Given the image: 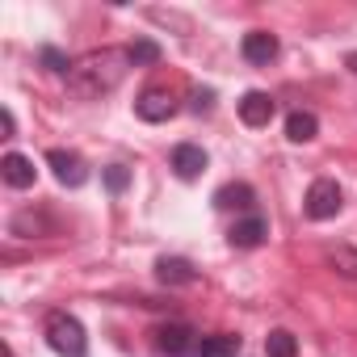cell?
<instances>
[{
	"label": "cell",
	"instance_id": "1",
	"mask_svg": "<svg viewBox=\"0 0 357 357\" xmlns=\"http://www.w3.org/2000/svg\"><path fill=\"white\" fill-rule=\"evenodd\" d=\"M126 72H130V51H122V47L93 51V55H84L80 63H72V72H68V93H76V97H84V101H101V97H109V93L126 80Z\"/></svg>",
	"mask_w": 357,
	"mask_h": 357
},
{
	"label": "cell",
	"instance_id": "2",
	"mask_svg": "<svg viewBox=\"0 0 357 357\" xmlns=\"http://www.w3.org/2000/svg\"><path fill=\"white\" fill-rule=\"evenodd\" d=\"M47 344H51L59 357H89L84 324H80L72 311H51V315H47Z\"/></svg>",
	"mask_w": 357,
	"mask_h": 357
},
{
	"label": "cell",
	"instance_id": "3",
	"mask_svg": "<svg viewBox=\"0 0 357 357\" xmlns=\"http://www.w3.org/2000/svg\"><path fill=\"white\" fill-rule=\"evenodd\" d=\"M202 340H206V336H198V332H194L190 324H181V319L155 328V344H160V353H168V357H202Z\"/></svg>",
	"mask_w": 357,
	"mask_h": 357
},
{
	"label": "cell",
	"instance_id": "4",
	"mask_svg": "<svg viewBox=\"0 0 357 357\" xmlns=\"http://www.w3.org/2000/svg\"><path fill=\"white\" fill-rule=\"evenodd\" d=\"M303 211H307V219H315V223L336 219V215H340V185L332 181V176L311 181V190H307V198H303Z\"/></svg>",
	"mask_w": 357,
	"mask_h": 357
},
{
	"label": "cell",
	"instance_id": "5",
	"mask_svg": "<svg viewBox=\"0 0 357 357\" xmlns=\"http://www.w3.org/2000/svg\"><path fill=\"white\" fill-rule=\"evenodd\" d=\"M47 164L55 168V181L68 185V190H80L89 181V164L76 155V151H63V147H51L47 151Z\"/></svg>",
	"mask_w": 357,
	"mask_h": 357
},
{
	"label": "cell",
	"instance_id": "6",
	"mask_svg": "<svg viewBox=\"0 0 357 357\" xmlns=\"http://www.w3.org/2000/svg\"><path fill=\"white\" fill-rule=\"evenodd\" d=\"M206 151L198 147V143H176L172 147V172L181 176V181H194V176H202L206 172Z\"/></svg>",
	"mask_w": 357,
	"mask_h": 357
},
{
	"label": "cell",
	"instance_id": "7",
	"mask_svg": "<svg viewBox=\"0 0 357 357\" xmlns=\"http://www.w3.org/2000/svg\"><path fill=\"white\" fill-rule=\"evenodd\" d=\"M0 176H5V185H9V190H30V185H34V176H38V168H34L30 155L9 151L5 160H0Z\"/></svg>",
	"mask_w": 357,
	"mask_h": 357
},
{
	"label": "cell",
	"instance_id": "8",
	"mask_svg": "<svg viewBox=\"0 0 357 357\" xmlns=\"http://www.w3.org/2000/svg\"><path fill=\"white\" fill-rule=\"evenodd\" d=\"M273 114H278V105H273V97H269V93L252 89V93H244V97H240V118H244V126H269V122H273Z\"/></svg>",
	"mask_w": 357,
	"mask_h": 357
},
{
	"label": "cell",
	"instance_id": "9",
	"mask_svg": "<svg viewBox=\"0 0 357 357\" xmlns=\"http://www.w3.org/2000/svg\"><path fill=\"white\" fill-rule=\"evenodd\" d=\"M135 114H139L143 122H168V118L176 114V101H172L164 89H147V93L135 101Z\"/></svg>",
	"mask_w": 357,
	"mask_h": 357
},
{
	"label": "cell",
	"instance_id": "10",
	"mask_svg": "<svg viewBox=\"0 0 357 357\" xmlns=\"http://www.w3.org/2000/svg\"><path fill=\"white\" fill-rule=\"evenodd\" d=\"M155 278L164 286H194L198 282V269L185 261V257H160L155 261Z\"/></svg>",
	"mask_w": 357,
	"mask_h": 357
},
{
	"label": "cell",
	"instance_id": "11",
	"mask_svg": "<svg viewBox=\"0 0 357 357\" xmlns=\"http://www.w3.org/2000/svg\"><path fill=\"white\" fill-rule=\"evenodd\" d=\"M265 236H269V223H265L261 215H244V219H236L231 231H227V240H231L236 248H257Z\"/></svg>",
	"mask_w": 357,
	"mask_h": 357
},
{
	"label": "cell",
	"instance_id": "12",
	"mask_svg": "<svg viewBox=\"0 0 357 357\" xmlns=\"http://www.w3.org/2000/svg\"><path fill=\"white\" fill-rule=\"evenodd\" d=\"M240 55H244L248 63H269V59H278V38H273L269 30H252V34H244Z\"/></svg>",
	"mask_w": 357,
	"mask_h": 357
},
{
	"label": "cell",
	"instance_id": "13",
	"mask_svg": "<svg viewBox=\"0 0 357 357\" xmlns=\"http://www.w3.org/2000/svg\"><path fill=\"white\" fill-rule=\"evenodd\" d=\"M252 202H257V190L244 185V181H231V185H223L215 194V206L219 211H252Z\"/></svg>",
	"mask_w": 357,
	"mask_h": 357
},
{
	"label": "cell",
	"instance_id": "14",
	"mask_svg": "<svg viewBox=\"0 0 357 357\" xmlns=\"http://www.w3.org/2000/svg\"><path fill=\"white\" fill-rule=\"evenodd\" d=\"M319 135V118L311 114V109H294L290 118H286V139L290 143H311Z\"/></svg>",
	"mask_w": 357,
	"mask_h": 357
},
{
	"label": "cell",
	"instance_id": "15",
	"mask_svg": "<svg viewBox=\"0 0 357 357\" xmlns=\"http://www.w3.org/2000/svg\"><path fill=\"white\" fill-rule=\"evenodd\" d=\"M265 353H269V357H298V344H294V336H290L286 328H273V332L265 336Z\"/></svg>",
	"mask_w": 357,
	"mask_h": 357
},
{
	"label": "cell",
	"instance_id": "16",
	"mask_svg": "<svg viewBox=\"0 0 357 357\" xmlns=\"http://www.w3.org/2000/svg\"><path fill=\"white\" fill-rule=\"evenodd\" d=\"M236 353H240V336H231V332L202 340V357H236Z\"/></svg>",
	"mask_w": 357,
	"mask_h": 357
},
{
	"label": "cell",
	"instance_id": "17",
	"mask_svg": "<svg viewBox=\"0 0 357 357\" xmlns=\"http://www.w3.org/2000/svg\"><path fill=\"white\" fill-rule=\"evenodd\" d=\"M328 261H332V269L340 273V278H349V282H357V248H332L328 252Z\"/></svg>",
	"mask_w": 357,
	"mask_h": 357
},
{
	"label": "cell",
	"instance_id": "18",
	"mask_svg": "<svg viewBox=\"0 0 357 357\" xmlns=\"http://www.w3.org/2000/svg\"><path fill=\"white\" fill-rule=\"evenodd\" d=\"M130 63H160V43L139 38V43L130 47Z\"/></svg>",
	"mask_w": 357,
	"mask_h": 357
},
{
	"label": "cell",
	"instance_id": "19",
	"mask_svg": "<svg viewBox=\"0 0 357 357\" xmlns=\"http://www.w3.org/2000/svg\"><path fill=\"white\" fill-rule=\"evenodd\" d=\"M38 59H43V68H47V72H72L68 55H63V51H55V47H43V51H38Z\"/></svg>",
	"mask_w": 357,
	"mask_h": 357
},
{
	"label": "cell",
	"instance_id": "20",
	"mask_svg": "<svg viewBox=\"0 0 357 357\" xmlns=\"http://www.w3.org/2000/svg\"><path fill=\"white\" fill-rule=\"evenodd\" d=\"M105 185H109V194H122V190L130 185V172H126L122 164H109V168H105Z\"/></svg>",
	"mask_w": 357,
	"mask_h": 357
},
{
	"label": "cell",
	"instance_id": "21",
	"mask_svg": "<svg viewBox=\"0 0 357 357\" xmlns=\"http://www.w3.org/2000/svg\"><path fill=\"white\" fill-rule=\"evenodd\" d=\"M215 109V89H198L194 93V114H211Z\"/></svg>",
	"mask_w": 357,
	"mask_h": 357
},
{
	"label": "cell",
	"instance_id": "22",
	"mask_svg": "<svg viewBox=\"0 0 357 357\" xmlns=\"http://www.w3.org/2000/svg\"><path fill=\"white\" fill-rule=\"evenodd\" d=\"M344 68H349V72H357V51H349V55H344Z\"/></svg>",
	"mask_w": 357,
	"mask_h": 357
}]
</instances>
